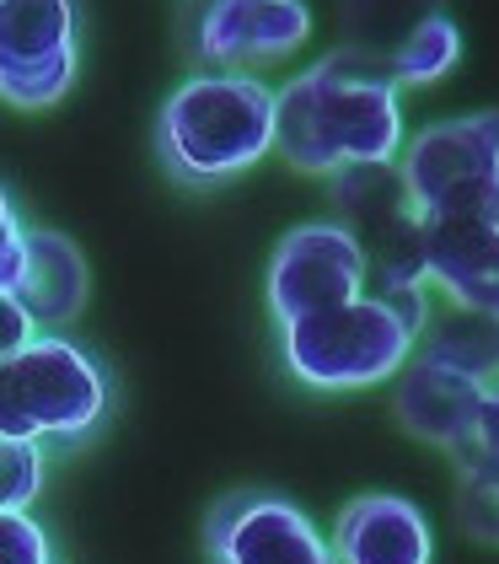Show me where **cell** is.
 <instances>
[{
	"label": "cell",
	"instance_id": "obj_1",
	"mask_svg": "<svg viewBox=\"0 0 499 564\" xmlns=\"http://www.w3.org/2000/svg\"><path fill=\"white\" fill-rule=\"evenodd\" d=\"M403 145V87L387 48L338 44L274 91V151L295 173L392 167Z\"/></svg>",
	"mask_w": 499,
	"mask_h": 564
},
{
	"label": "cell",
	"instance_id": "obj_2",
	"mask_svg": "<svg viewBox=\"0 0 499 564\" xmlns=\"http://www.w3.org/2000/svg\"><path fill=\"white\" fill-rule=\"evenodd\" d=\"M430 291H366L355 302L295 317L280 328V360L312 392H366L414 360Z\"/></svg>",
	"mask_w": 499,
	"mask_h": 564
},
{
	"label": "cell",
	"instance_id": "obj_3",
	"mask_svg": "<svg viewBox=\"0 0 499 564\" xmlns=\"http://www.w3.org/2000/svg\"><path fill=\"white\" fill-rule=\"evenodd\" d=\"M162 162L188 183H231L274 151V87L237 70H199L162 102Z\"/></svg>",
	"mask_w": 499,
	"mask_h": 564
},
{
	"label": "cell",
	"instance_id": "obj_4",
	"mask_svg": "<svg viewBox=\"0 0 499 564\" xmlns=\"http://www.w3.org/2000/svg\"><path fill=\"white\" fill-rule=\"evenodd\" d=\"M113 382L91 349L39 334L0 360V435L11 441H82L102 425Z\"/></svg>",
	"mask_w": 499,
	"mask_h": 564
},
{
	"label": "cell",
	"instance_id": "obj_5",
	"mask_svg": "<svg viewBox=\"0 0 499 564\" xmlns=\"http://www.w3.org/2000/svg\"><path fill=\"white\" fill-rule=\"evenodd\" d=\"M398 177L424 226H499V167L478 113L424 124L403 145Z\"/></svg>",
	"mask_w": 499,
	"mask_h": 564
},
{
	"label": "cell",
	"instance_id": "obj_6",
	"mask_svg": "<svg viewBox=\"0 0 499 564\" xmlns=\"http://www.w3.org/2000/svg\"><path fill=\"white\" fill-rule=\"evenodd\" d=\"M82 76V0H0V102L43 113Z\"/></svg>",
	"mask_w": 499,
	"mask_h": 564
},
{
	"label": "cell",
	"instance_id": "obj_7",
	"mask_svg": "<svg viewBox=\"0 0 499 564\" xmlns=\"http://www.w3.org/2000/svg\"><path fill=\"white\" fill-rule=\"evenodd\" d=\"M366 285H371V269H366L360 237L338 220H301L295 231L280 237V248L269 259L263 302H269L274 328H285L295 317L366 296Z\"/></svg>",
	"mask_w": 499,
	"mask_h": 564
},
{
	"label": "cell",
	"instance_id": "obj_8",
	"mask_svg": "<svg viewBox=\"0 0 499 564\" xmlns=\"http://www.w3.org/2000/svg\"><path fill=\"white\" fill-rule=\"evenodd\" d=\"M312 39L306 0H194L188 6V48L209 70L258 76L263 65L291 59Z\"/></svg>",
	"mask_w": 499,
	"mask_h": 564
},
{
	"label": "cell",
	"instance_id": "obj_9",
	"mask_svg": "<svg viewBox=\"0 0 499 564\" xmlns=\"http://www.w3.org/2000/svg\"><path fill=\"white\" fill-rule=\"evenodd\" d=\"M215 564H338L323 527L285 495L237 489L205 521Z\"/></svg>",
	"mask_w": 499,
	"mask_h": 564
},
{
	"label": "cell",
	"instance_id": "obj_10",
	"mask_svg": "<svg viewBox=\"0 0 499 564\" xmlns=\"http://www.w3.org/2000/svg\"><path fill=\"white\" fill-rule=\"evenodd\" d=\"M484 398L489 388L473 382V377H457L435 360H409L398 377H392V420L398 431L435 446V452H457L462 441L473 435L478 414H484Z\"/></svg>",
	"mask_w": 499,
	"mask_h": 564
},
{
	"label": "cell",
	"instance_id": "obj_11",
	"mask_svg": "<svg viewBox=\"0 0 499 564\" xmlns=\"http://www.w3.org/2000/svg\"><path fill=\"white\" fill-rule=\"evenodd\" d=\"M328 543L338 564H435L430 517L409 495H355Z\"/></svg>",
	"mask_w": 499,
	"mask_h": 564
},
{
	"label": "cell",
	"instance_id": "obj_12",
	"mask_svg": "<svg viewBox=\"0 0 499 564\" xmlns=\"http://www.w3.org/2000/svg\"><path fill=\"white\" fill-rule=\"evenodd\" d=\"M91 296V269L86 253L54 226H28L22 231V285L17 302L33 312L39 328H65Z\"/></svg>",
	"mask_w": 499,
	"mask_h": 564
},
{
	"label": "cell",
	"instance_id": "obj_13",
	"mask_svg": "<svg viewBox=\"0 0 499 564\" xmlns=\"http://www.w3.org/2000/svg\"><path fill=\"white\" fill-rule=\"evenodd\" d=\"M430 231V291L441 302L499 317V226H424Z\"/></svg>",
	"mask_w": 499,
	"mask_h": 564
},
{
	"label": "cell",
	"instance_id": "obj_14",
	"mask_svg": "<svg viewBox=\"0 0 499 564\" xmlns=\"http://www.w3.org/2000/svg\"><path fill=\"white\" fill-rule=\"evenodd\" d=\"M414 355L457 371V377H473L484 388H495L499 382V317L473 312V306H452V302L430 306Z\"/></svg>",
	"mask_w": 499,
	"mask_h": 564
},
{
	"label": "cell",
	"instance_id": "obj_15",
	"mask_svg": "<svg viewBox=\"0 0 499 564\" xmlns=\"http://www.w3.org/2000/svg\"><path fill=\"white\" fill-rule=\"evenodd\" d=\"M333 205H338V226H349L360 237V248L381 242L387 231L419 220V210L409 205V188L392 167H344L333 173Z\"/></svg>",
	"mask_w": 499,
	"mask_h": 564
},
{
	"label": "cell",
	"instance_id": "obj_16",
	"mask_svg": "<svg viewBox=\"0 0 499 564\" xmlns=\"http://www.w3.org/2000/svg\"><path fill=\"white\" fill-rule=\"evenodd\" d=\"M387 65H392V82L398 87H435L446 82L462 65V33L446 11H430L419 17L414 28L387 48Z\"/></svg>",
	"mask_w": 499,
	"mask_h": 564
},
{
	"label": "cell",
	"instance_id": "obj_17",
	"mask_svg": "<svg viewBox=\"0 0 499 564\" xmlns=\"http://www.w3.org/2000/svg\"><path fill=\"white\" fill-rule=\"evenodd\" d=\"M43 489V446L0 435V511H28Z\"/></svg>",
	"mask_w": 499,
	"mask_h": 564
},
{
	"label": "cell",
	"instance_id": "obj_18",
	"mask_svg": "<svg viewBox=\"0 0 499 564\" xmlns=\"http://www.w3.org/2000/svg\"><path fill=\"white\" fill-rule=\"evenodd\" d=\"M457 521L462 532L484 549H499V478L495 474H462L457 478Z\"/></svg>",
	"mask_w": 499,
	"mask_h": 564
},
{
	"label": "cell",
	"instance_id": "obj_19",
	"mask_svg": "<svg viewBox=\"0 0 499 564\" xmlns=\"http://www.w3.org/2000/svg\"><path fill=\"white\" fill-rule=\"evenodd\" d=\"M452 468H457V478L462 474H495L499 478V382L489 388V398H484V414H478L473 435L452 452Z\"/></svg>",
	"mask_w": 499,
	"mask_h": 564
},
{
	"label": "cell",
	"instance_id": "obj_20",
	"mask_svg": "<svg viewBox=\"0 0 499 564\" xmlns=\"http://www.w3.org/2000/svg\"><path fill=\"white\" fill-rule=\"evenodd\" d=\"M0 564H54V543L33 511H0Z\"/></svg>",
	"mask_w": 499,
	"mask_h": 564
},
{
	"label": "cell",
	"instance_id": "obj_21",
	"mask_svg": "<svg viewBox=\"0 0 499 564\" xmlns=\"http://www.w3.org/2000/svg\"><path fill=\"white\" fill-rule=\"evenodd\" d=\"M43 328L33 323V312L17 302V296H0V360H11L17 349H28Z\"/></svg>",
	"mask_w": 499,
	"mask_h": 564
},
{
	"label": "cell",
	"instance_id": "obj_22",
	"mask_svg": "<svg viewBox=\"0 0 499 564\" xmlns=\"http://www.w3.org/2000/svg\"><path fill=\"white\" fill-rule=\"evenodd\" d=\"M22 231H28V226H22V216H17V199H11V194H6V183H0V253H6V248H17V242H22Z\"/></svg>",
	"mask_w": 499,
	"mask_h": 564
},
{
	"label": "cell",
	"instance_id": "obj_23",
	"mask_svg": "<svg viewBox=\"0 0 499 564\" xmlns=\"http://www.w3.org/2000/svg\"><path fill=\"white\" fill-rule=\"evenodd\" d=\"M478 124L489 134V151H495V167H499V108H478Z\"/></svg>",
	"mask_w": 499,
	"mask_h": 564
}]
</instances>
